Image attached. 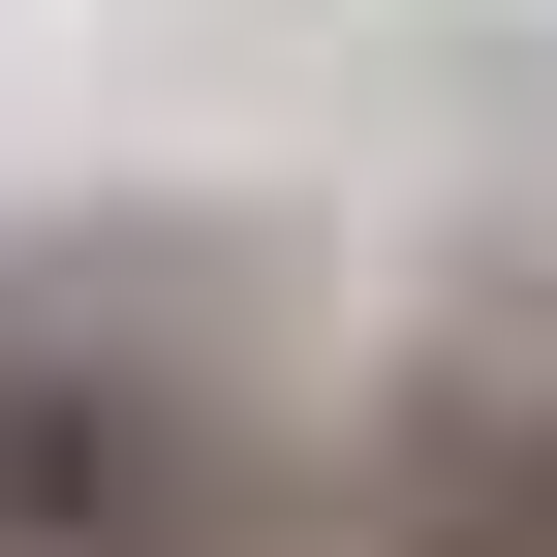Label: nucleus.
<instances>
[{
    "label": "nucleus",
    "mask_w": 557,
    "mask_h": 557,
    "mask_svg": "<svg viewBox=\"0 0 557 557\" xmlns=\"http://www.w3.org/2000/svg\"><path fill=\"white\" fill-rule=\"evenodd\" d=\"M186 496H218V434H186L156 372L0 341V557H186Z\"/></svg>",
    "instance_id": "obj_1"
}]
</instances>
